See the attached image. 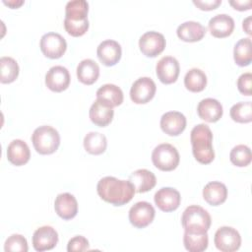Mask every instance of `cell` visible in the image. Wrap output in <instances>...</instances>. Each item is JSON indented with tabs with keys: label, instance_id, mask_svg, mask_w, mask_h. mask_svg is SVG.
<instances>
[{
	"label": "cell",
	"instance_id": "4",
	"mask_svg": "<svg viewBox=\"0 0 252 252\" xmlns=\"http://www.w3.org/2000/svg\"><path fill=\"white\" fill-rule=\"evenodd\" d=\"M32 142L38 154L50 155L58 149L60 145V135L55 128L49 125H42L33 131Z\"/></svg>",
	"mask_w": 252,
	"mask_h": 252
},
{
	"label": "cell",
	"instance_id": "22",
	"mask_svg": "<svg viewBox=\"0 0 252 252\" xmlns=\"http://www.w3.org/2000/svg\"><path fill=\"white\" fill-rule=\"evenodd\" d=\"M206 28L195 21H187L178 26L177 36L186 42H195L201 40L206 34Z\"/></svg>",
	"mask_w": 252,
	"mask_h": 252
},
{
	"label": "cell",
	"instance_id": "29",
	"mask_svg": "<svg viewBox=\"0 0 252 252\" xmlns=\"http://www.w3.org/2000/svg\"><path fill=\"white\" fill-rule=\"evenodd\" d=\"M84 148L92 155H100L105 152L107 146L106 137L98 132H89L84 138Z\"/></svg>",
	"mask_w": 252,
	"mask_h": 252
},
{
	"label": "cell",
	"instance_id": "40",
	"mask_svg": "<svg viewBox=\"0 0 252 252\" xmlns=\"http://www.w3.org/2000/svg\"><path fill=\"white\" fill-rule=\"evenodd\" d=\"M229 4L235 9L239 11H245L251 9L252 1L251 0H230Z\"/></svg>",
	"mask_w": 252,
	"mask_h": 252
},
{
	"label": "cell",
	"instance_id": "1",
	"mask_svg": "<svg viewBox=\"0 0 252 252\" xmlns=\"http://www.w3.org/2000/svg\"><path fill=\"white\" fill-rule=\"evenodd\" d=\"M98 196L114 206H122L132 200L135 194L134 185L129 180H120L113 176L102 177L96 185Z\"/></svg>",
	"mask_w": 252,
	"mask_h": 252
},
{
	"label": "cell",
	"instance_id": "14",
	"mask_svg": "<svg viewBox=\"0 0 252 252\" xmlns=\"http://www.w3.org/2000/svg\"><path fill=\"white\" fill-rule=\"evenodd\" d=\"M154 200L159 210L163 212H172L179 207L181 196L174 188L162 187L156 192Z\"/></svg>",
	"mask_w": 252,
	"mask_h": 252
},
{
	"label": "cell",
	"instance_id": "23",
	"mask_svg": "<svg viewBox=\"0 0 252 252\" xmlns=\"http://www.w3.org/2000/svg\"><path fill=\"white\" fill-rule=\"evenodd\" d=\"M129 181L134 185L136 192L145 193L155 187L157 178L152 171L146 168H141L133 171L130 174Z\"/></svg>",
	"mask_w": 252,
	"mask_h": 252
},
{
	"label": "cell",
	"instance_id": "41",
	"mask_svg": "<svg viewBox=\"0 0 252 252\" xmlns=\"http://www.w3.org/2000/svg\"><path fill=\"white\" fill-rule=\"evenodd\" d=\"M242 28L243 30L249 34L251 35V17H247L245 20H243V23H242Z\"/></svg>",
	"mask_w": 252,
	"mask_h": 252
},
{
	"label": "cell",
	"instance_id": "10",
	"mask_svg": "<svg viewBox=\"0 0 252 252\" xmlns=\"http://www.w3.org/2000/svg\"><path fill=\"white\" fill-rule=\"evenodd\" d=\"M165 43L163 34L155 31L145 32L139 39L140 50L148 57H156L160 54L165 47Z\"/></svg>",
	"mask_w": 252,
	"mask_h": 252
},
{
	"label": "cell",
	"instance_id": "9",
	"mask_svg": "<svg viewBox=\"0 0 252 252\" xmlns=\"http://www.w3.org/2000/svg\"><path fill=\"white\" fill-rule=\"evenodd\" d=\"M157 86L151 78L141 77L133 83L130 90V97L133 102L144 104L149 102L155 96Z\"/></svg>",
	"mask_w": 252,
	"mask_h": 252
},
{
	"label": "cell",
	"instance_id": "34",
	"mask_svg": "<svg viewBox=\"0 0 252 252\" xmlns=\"http://www.w3.org/2000/svg\"><path fill=\"white\" fill-rule=\"evenodd\" d=\"M251 151L246 145H237L232 148L229 154L230 161L239 167L247 166L251 162Z\"/></svg>",
	"mask_w": 252,
	"mask_h": 252
},
{
	"label": "cell",
	"instance_id": "38",
	"mask_svg": "<svg viewBox=\"0 0 252 252\" xmlns=\"http://www.w3.org/2000/svg\"><path fill=\"white\" fill-rule=\"evenodd\" d=\"M251 85H252V74L250 72L243 73L237 79L238 91L244 95H251Z\"/></svg>",
	"mask_w": 252,
	"mask_h": 252
},
{
	"label": "cell",
	"instance_id": "12",
	"mask_svg": "<svg viewBox=\"0 0 252 252\" xmlns=\"http://www.w3.org/2000/svg\"><path fill=\"white\" fill-rule=\"evenodd\" d=\"M70 74L67 68L57 65L51 67L45 75V85L46 87L56 93L65 91L70 85Z\"/></svg>",
	"mask_w": 252,
	"mask_h": 252
},
{
	"label": "cell",
	"instance_id": "6",
	"mask_svg": "<svg viewBox=\"0 0 252 252\" xmlns=\"http://www.w3.org/2000/svg\"><path fill=\"white\" fill-rule=\"evenodd\" d=\"M214 242L216 247L222 252H234L241 245V236L235 228L221 226L216 231Z\"/></svg>",
	"mask_w": 252,
	"mask_h": 252
},
{
	"label": "cell",
	"instance_id": "13",
	"mask_svg": "<svg viewBox=\"0 0 252 252\" xmlns=\"http://www.w3.org/2000/svg\"><path fill=\"white\" fill-rule=\"evenodd\" d=\"M58 242L57 231L49 225L38 227L32 235V246L35 251L42 252L50 250L56 246Z\"/></svg>",
	"mask_w": 252,
	"mask_h": 252
},
{
	"label": "cell",
	"instance_id": "39",
	"mask_svg": "<svg viewBox=\"0 0 252 252\" xmlns=\"http://www.w3.org/2000/svg\"><path fill=\"white\" fill-rule=\"evenodd\" d=\"M193 3L201 10L210 11L221 4V0H193Z\"/></svg>",
	"mask_w": 252,
	"mask_h": 252
},
{
	"label": "cell",
	"instance_id": "27",
	"mask_svg": "<svg viewBox=\"0 0 252 252\" xmlns=\"http://www.w3.org/2000/svg\"><path fill=\"white\" fill-rule=\"evenodd\" d=\"M89 4L86 0H71L65 6V19L75 22L88 19Z\"/></svg>",
	"mask_w": 252,
	"mask_h": 252
},
{
	"label": "cell",
	"instance_id": "37",
	"mask_svg": "<svg viewBox=\"0 0 252 252\" xmlns=\"http://www.w3.org/2000/svg\"><path fill=\"white\" fill-rule=\"evenodd\" d=\"M90 249L89 241L86 237L82 235H77L71 238L68 241L67 245V251L68 252H74V251H87Z\"/></svg>",
	"mask_w": 252,
	"mask_h": 252
},
{
	"label": "cell",
	"instance_id": "2",
	"mask_svg": "<svg viewBox=\"0 0 252 252\" xmlns=\"http://www.w3.org/2000/svg\"><path fill=\"white\" fill-rule=\"evenodd\" d=\"M192 152L195 158L204 164L212 162L215 158L213 149V133L207 124L196 125L190 133Z\"/></svg>",
	"mask_w": 252,
	"mask_h": 252
},
{
	"label": "cell",
	"instance_id": "8",
	"mask_svg": "<svg viewBox=\"0 0 252 252\" xmlns=\"http://www.w3.org/2000/svg\"><path fill=\"white\" fill-rule=\"evenodd\" d=\"M155 215L156 211L151 203L140 201L130 208L129 220L135 227L144 228L154 220Z\"/></svg>",
	"mask_w": 252,
	"mask_h": 252
},
{
	"label": "cell",
	"instance_id": "15",
	"mask_svg": "<svg viewBox=\"0 0 252 252\" xmlns=\"http://www.w3.org/2000/svg\"><path fill=\"white\" fill-rule=\"evenodd\" d=\"M96 54L99 61L105 66H113L121 58L122 49L121 45L113 40V39H106L100 42L96 49Z\"/></svg>",
	"mask_w": 252,
	"mask_h": 252
},
{
	"label": "cell",
	"instance_id": "16",
	"mask_svg": "<svg viewBox=\"0 0 252 252\" xmlns=\"http://www.w3.org/2000/svg\"><path fill=\"white\" fill-rule=\"evenodd\" d=\"M161 130L169 136H178L186 128V117L179 111H168L160 118Z\"/></svg>",
	"mask_w": 252,
	"mask_h": 252
},
{
	"label": "cell",
	"instance_id": "18",
	"mask_svg": "<svg viewBox=\"0 0 252 252\" xmlns=\"http://www.w3.org/2000/svg\"><path fill=\"white\" fill-rule=\"evenodd\" d=\"M208 28L215 37L222 38L230 35L234 29V21L227 14H218L210 19Z\"/></svg>",
	"mask_w": 252,
	"mask_h": 252
},
{
	"label": "cell",
	"instance_id": "3",
	"mask_svg": "<svg viewBox=\"0 0 252 252\" xmlns=\"http://www.w3.org/2000/svg\"><path fill=\"white\" fill-rule=\"evenodd\" d=\"M181 222L185 231L193 233H205L209 230L212 219L210 214L198 205L187 207L181 217Z\"/></svg>",
	"mask_w": 252,
	"mask_h": 252
},
{
	"label": "cell",
	"instance_id": "26",
	"mask_svg": "<svg viewBox=\"0 0 252 252\" xmlns=\"http://www.w3.org/2000/svg\"><path fill=\"white\" fill-rule=\"evenodd\" d=\"M123 92L114 84L102 85L96 91V98L108 103L110 106H118L123 102Z\"/></svg>",
	"mask_w": 252,
	"mask_h": 252
},
{
	"label": "cell",
	"instance_id": "24",
	"mask_svg": "<svg viewBox=\"0 0 252 252\" xmlns=\"http://www.w3.org/2000/svg\"><path fill=\"white\" fill-rule=\"evenodd\" d=\"M227 197L226 186L220 181H211L205 185L203 189L204 200L212 205L219 206L222 204Z\"/></svg>",
	"mask_w": 252,
	"mask_h": 252
},
{
	"label": "cell",
	"instance_id": "42",
	"mask_svg": "<svg viewBox=\"0 0 252 252\" xmlns=\"http://www.w3.org/2000/svg\"><path fill=\"white\" fill-rule=\"evenodd\" d=\"M3 3L8 5V6H10L11 8H18L22 4H24V1H22V0L21 1H6V0H4Z\"/></svg>",
	"mask_w": 252,
	"mask_h": 252
},
{
	"label": "cell",
	"instance_id": "35",
	"mask_svg": "<svg viewBox=\"0 0 252 252\" xmlns=\"http://www.w3.org/2000/svg\"><path fill=\"white\" fill-rule=\"evenodd\" d=\"M4 250L8 251H19L27 252L29 250L27 239L21 234H12L9 236L4 244Z\"/></svg>",
	"mask_w": 252,
	"mask_h": 252
},
{
	"label": "cell",
	"instance_id": "20",
	"mask_svg": "<svg viewBox=\"0 0 252 252\" xmlns=\"http://www.w3.org/2000/svg\"><path fill=\"white\" fill-rule=\"evenodd\" d=\"M197 112L200 118L207 122H217L222 116V105L215 98L207 97L202 99L198 106Z\"/></svg>",
	"mask_w": 252,
	"mask_h": 252
},
{
	"label": "cell",
	"instance_id": "11",
	"mask_svg": "<svg viewBox=\"0 0 252 252\" xmlns=\"http://www.w3.org/2000/svg\"><path fill=\"white\" fill-rule=\"evenodd\" d=\"M156 72L161 83L166 85L172 84L177 80L179 76V62L172 56H164L160 58L157 63Z\"/></svg>",
	"mask_w": 252,
	"mask_h": 252
},
{
	"label": "cell",
	"instance_id": "21",
	"mask_svg": "<svg viewBox=\"0 0 252 252\" xmlns=\"http://www.w3.org/2000/svg\"><path fill=\"white\" fill-rule=\"evenodd\" d=\"M31 158V151L26 142L21 139L13 140L7 148V158L14 165H24Z\"/></svg>",
	"mask_w": 252,
	"mask_h": 252
},
{
	"label": "cell",
	"instance_id": "33",
	"mask_svg": "<svg viewBox=\"0 0 252 252\" xmlns=\"http://www.w3.org/2000/svg\"><path fill=\"white\" fill-rule=\"evenodd\" d=\"M230 117L239 123H248L252 120V104L251 101H240L230 108Z\"/></svg>",
	"mask_w": 252,
	"mask_h": 252
},
{
	"label": "cell",
	"instance_id": "31",
	"mask_svg": "<svg viewBox=\"0 0 252 252\" xmlns=\"http://www.w3.org/2000/svg\"><path fill=\"white\" fill-rule=\"evenodd\" d=\"M184 85L190 92H201L207 86V76L202 70L198 68H192L186 73L184 77Z\"/></svg>",
	"mask_w": 252,
	"mask_h": 252
},
{
	"label": "cell",
	"instance_id": "30",
	"mask_svg": "<svg viewBox=\"0 0 252 252\" xmlns=\"http://www.w3.org/2000/svg\"><path fill=\"white\" fill-rule=\"evenodd\" d=\"M183 243L189 252H202L208 248L209 237L207 232L205 233H193V232H184Z\"/></svg>",
	"mask_w": 252,
	"mask_h": 252
},
{
	"label": "cell",
	"instance_id": "19",
	"mask_svg": "<svg viewBox=\"0 0 252 252\" xmlns=\"http://www.w3.org/2000/svg\"><path fill=\"white\" fill-rule=\"evenodd\" d=\"M54 209L57 215L63 220H71L78 213V202L70 193L58 194L54 201Z\"/></svg>",
	"mask_w": 252,
	"mask_h": 252
},
{
	"label": "cell",
	"instance_id": "5",
	"mask_svg": "<svg viewBox=\"0 0 252 252\" xmlns=\"http://www.w3.org/2000/svg\"><path fill=\"white\" fill-rule=\"evenodd\" d=\"M179 153L171 144H159L152 153V161L154 165L162 171L175 169L179 163Z\"/></svg>",
	"mask_w": 252,
	"mask_h": 252
},
{
	"label": "cell",
	"instance_id": "28",
	"mask_svg": "<svg viewBox=\"0 0 252 252\" xmlns=\"http://www.w3.org/2000/svg\"><path fill=\"white\" fill-rule=\"evenodd\" d=\"M233 58L238 66L244 67L251 63L252 61V47L251 38L245 37L239 39L233 49Z\"/></svg>",
	"mask_w": 252,
	"mask_h": 252
},
{
	"label": "cell",
	"instance_id": "7",
	"mask_svg": "<svg viewBox=\"0 0 252 252\" xmlns=\"http://www.w3.org/2000/svg\"><path fill=\"white\" fill-rule=\"evenodd\" d=\"M41 52L48 58L57 59L60 58L67 49V42L65 38L57 32L44 33L40 38Z\"/></svg>",
	"mask_w": 252,
	"mask_h": 252
},
{
	"label": "cell",
	"instance_id": "25",
	"mask_svg": "<svg viewBox=\"0 0 252 252\" xmlns=\"http://www.w3.org/2000/svg\"><path fill=\"white\" fill-rule=\"evenodd\" d=\"M99 76V66L93 59H84L77 66V77L85 85L94 84Z\"/></svg>",
	"mask_w": 252,
	"mask_h": 252
},
{
	"label": "cell",
	"instance_id": "36",
	"mask_svg": "<svg viewBox=\"0 0 252 252\" xmlns=\"http://www.w3.org/2000/svg\"><path fill=\"white\" fill-rule=\"evenodd\" d=\"M64 28L72 36H81L85 34L89 29V20L75 22L64 19Z\"/></svg>",
	"mask_w": 252,
	"mask_h": 252
},
{
	"label": "cell",
	"instance_id": "17",
	"mask_svg": "<svg viewBox=\"0 0 252 252\" xmlns=\"http://www.w3.org/2000/svg\"><path fill=\"white\" fill-rule=\"evenodd\" d=\"M89 115L93 123L100 127H105L112 121L114 110L108 103L96 98L91 105Z\"/></svg>",
	"mask_w": 252,
	"mask_h": 252
},
{
	"label": "cell",
	"instance_id": "32",
	"mask_svg": "<svg viewBox=\"0 0 252 252\" xmlns=\"http://www.w3.org/2000/svg\"><path fill=\"white\" fill-rule=\"evenodd\" d=\"M0 70H1V77L0 81L3 84H9L14 82L19 76V65L17 61L8 56H3L0 59Z\"/></svg>",
	"mask_w": 252,
	"mask_h": 252
}]
</instances>
